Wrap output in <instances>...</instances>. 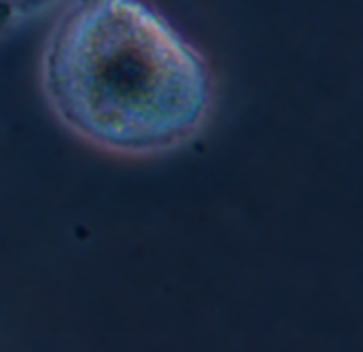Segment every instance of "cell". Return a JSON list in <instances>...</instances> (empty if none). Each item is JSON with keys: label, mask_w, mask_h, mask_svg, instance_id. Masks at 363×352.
Returning a JSON list of instances; mask_svg holds the SVG:
<instances>
[{"label": "cell", "mask_w": 363, "mask_h": 352, "mask_svg": "<svg viewBox=\"0 0 363 352\" xmlns=\"http://www.w3.org/2000/svg\"><path fill=\"white\" fill-rule=\"evenodd\" d=\"M43 85L64 125L121 155L187 142L211 104L202 59L140 0H77L47 42Z\"/></svg>", "instance_id": "1"}]
</instances>
